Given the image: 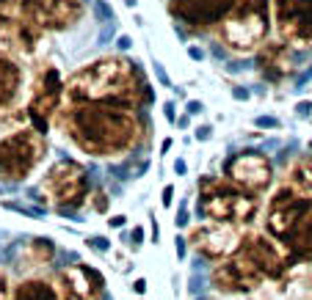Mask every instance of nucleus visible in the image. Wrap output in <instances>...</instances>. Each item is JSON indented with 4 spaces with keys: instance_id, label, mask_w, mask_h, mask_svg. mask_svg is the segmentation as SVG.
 Segmentation results:
<instances>
[{
    "instance_id": "9b49d317",
    "label": "nucleus",
    "mask_w": 312,
    "mask_h": 300,
    "mask_svg": "<svg viewBox=\"0 0 312 300\" xmlns=\"http://www.w3.org/2000/svg\"><path fill=\"white\" fill-rule=\"evenodd\" d=\"M210 284L224 295H252L266 284V276L243 254H232L215 262L213 272H210Z\"/></svg>"
},
{
    "instance_id": "f8f14e48",
    "label": "nucleus",
    "mask_w": 312,
    "mask_h": 300,
    "mask_svg": "<svg viewBox=\"0 0 312 300\" xmlns=\"http://www.w3.org/2000/svg\"><path fill=\"white\" fill-rule=\"evenodd\" d=\"M188 242L199 256L210 259V262H221V259L238 254L243 242V231L241 226H232V223L205 221L199 226H194V231L188 234Z\"/></svg>"
},
{
    "instance_id": "4be33fe9",
    "label": "nucleus",
    "mask_w": 312,
    "mask_h": 300,
    "mask_svg": "<svg viewBox=\"0 0 312 300\" xmlns=\"http://www.w3.org/2000/svg\"><path fill=\"white\" fill-rule=\"evenodd\" d=\"M284 185L312 199V154H304L290 162L287 174H284Z\"/></svg>"
},
{
    "instance_id": "dca6fc26",
    "label": "nucleus",
    "mask_w": 312,
    "mask_h": 300,
    "mask_svg": "<svg viewBox=\"0 0 312 300\" xmlns=\"http://www.w3.org/2000/svg\"><path fill=\"white\" fill-rule=\"evenodd\" d=\"M238 3L241 0H172L169 9H172V14L177 19H182L185 25L210 28V25H219Z\"/></svg>"
},
{
    "instance_id": "473e14b6",
    "label": "nucleus",
    "mask_w": 312,
    "mask_h": 300,
    "mask_svg": "<svg viewBox=\"0 0 312 300\" xmlns=\"http://www.w3.org/2000/svg\"><path fill=\"white\" fill-rule=\"evenodd\" d=\"M141 242H144V229H141V226H135V229L130 231V245H133V248H138Z\"/></svg>"
},
{
    "instance_id": "49530a36",
    "label": "nucleus",
    "mask_w": 312,
    "mask_h": 300,
    "mask_svg": "<svg viewBox=\"0 0 312 300\" xmlns=\"http://www.w3.org/2000/svg\"><path fill=\"white\" fill-rule=\"evenodd\" d=\"M158 237H160V229H158V223L152 221V242H158Z\"/></svg>"
},
{
    "instance_id": "f3484780",
    "label": "nucleus",
    "mask_w": 312,
    "mask_h": 300,
    "mask_svg": "<svg viewBox=\"0 0 312 300\" xmlns=\"http://www.w3.org/2000/svg\"><path fill=\"white\" fill-rule=\"evenodd\" d=\"M39 47V31L25 19H14L9 14H0V56L22 58L33 56Z\"/></svg>"
},
{
    "instance_id": "c85d7f7f",
    "label": "nucleus",
    "mask_w": 312,
    "mask_h": 300,
    "mask_svg": "<svg viewBox=\"0 0 312 300\" xmlns=\"http://www.w3.org/2000/svg\"><path fill=\"white\" fill-rule=\"evenodd\" d=\"M296 116H301V119H309V116H312V102H309V99H301V102H298V105H296Z\"/></svg>"
},
{
    "instance_id": "a211bd4d",
    "label": "nucleus",
    "mask_w": 312,
    "mask_h": 300,
    "mask_svg": "<svg viewBox=\"0 0 312 300\" xmlns=\"http://www.w3.org/2000/svg\"><path fill=\"white\" fill-rule=\"evenodd\" d=\"M257 69L271 83H284L293 74V50L287 42H266L257 52Z\"/></svg>"
},
{
    "instance_id": "5701e85b",
    "label": "nucleus",
    "mask_w": 312,
    "mask_h": 300,
    "mask_svg": "<svg viewBox=\"0 0 312 300\" xmlns=\"http://www.w3.org/2000/svg\"><path fill=\"white\" fill-rule=\"evenodd\" d=\"M22 127H31L25 107L11 105V107H3V111H0V141H3L6 135L17 132V129H22Z\"/></svg>"
},
{
    "instance_id": "1a4fd4ad",
    "label": "nucleus",
    "mask_w": 312,
    "mask_h": 300,
    "mask_svg": "<svg viewBox=\"0 0 312 300\" xmlns=\"http://www.w3.org/2000/svg\"><path fill=\"white\" fill-rule=\"evenodd\" d=\"M19 11L36 31H66L86 14V0H19Z\"/></svg>"
},
{
    "instance_id": "f704fd0d",
    "label": "nucleus",
    "mask_w": 312,
    "mask_h": 300,
    "mask_svg": "<svg viewBox=\"0 0 312 300\" xmlns=\"http://www.w3.org/2000/svg\"><path fill=\"white\" fill-rule=\"evenodd\" d=\"M116 47H119L122 52H127V50H130V47H133V39L127 36V33H122V36L116 39Z\"/></svg>"
},
{
    "instance_id": "09e8293b",
    "label": "nucleus",
    "mask_w": 312,
    "mask_h": 300,
    "mask_svg": "<svg viewBox=\"0 0 312 300\" xmlns=\"http://www.w3.org/2000/svg\"><path fill=\"white\" fill-rule=\"evenodd\" d=\"M307 281H309V286H312V267H309V276H307Z\"/></svg>"
},
{
    "instance_id": "cd10ccee",
    "label": "nucleus",
    "mask_w": 312,
    "mask_h": 300,
    "mask_svg": "<svg viewBox=\"0 0 312 300\" xmlns=\"http://www.w3.org/2000/svg\"><path fill=\"white\" fill-rule=\"evenodd\" d=\"M86 245H89V248H94V251H108V248H111V245H108V240H105V237H89V240H86Z\"/></svg>"
},
{
    "instance_id": "58836bf2",
    "label": "nucleus",
    "mask_w": 312,
    "mask_h": 300,
    "mask_svg": "<svg viewBox=\"0 0 312 300\" xmlns=\"http://www.w3.org/2000/svg\"><path fill=\"white\" fill-rule=\"evenodd\" d=\"M205 107H202V102L199 99H191L188 102V116H196V113H202Z\"/></svg>"
},
{
    "instance_id": "423d86ee",
    "label": "nucleus",
    "mask_w": 312,
    "mask_h": 300,
    "mask_svg": "<svg viewBox=\"0 0 312 300\" xmlns=\"http://www.w3.org/2000/svg\"><path fill=\"white\" fill-rule=\"evenodd\" d=\"M39 190L44 193V201L53 204L58 212H75L91 196L89 171L75 160H58L44 171Z\"/></svg>"
},
{
    "instance_id": "0eeeda50",
    "label": "nucleus",
    "mask_w": 312,
    "mask_h": 300,
    "mask_svg": "<svg viewBox=\"0 0 312 300\" xmlns=\"http://www.w3.org/2000/svg\"><path fill=\"white\" fill-rule=\"evenodd\" d=\"M61 99H64V77H61L56 64H42V69L36 72L31 86V97H28V121L33 129L47 132L50 121L56 119V113L61 111Z\"/></svg>"
},
{
    "instance_id": "6e6552de",
    "label": "nucleus",
    "mask_w": 312,
    "mask_h": 300,
    "mask_svg": "<svg viewBox=\"0 0 312 300\" xmlns=\"http://www.w3.org/2000/svg\"><path fill=\"white\" fill-rule=\"evenodd\" d=\"M224 176L235 187L252 196H262L274 185V162L268 160V154L257 152V149H243L224 160Z\"/></svg>"
},
{
    "instance_id": "c9c22d12",
    "label": "nucleus",
    "mask_w": 312,
    "mask_h": 300,
    "mask_svg": "<svg viewBox=\"0 0 312 300\" xmlns=\"http://www.w3.org/2000/svg\"><path fill=\"white\" fill-rule=\"evenodd\" d=\"M11 297V289H9V281L0 276V300H9Z\"/></svg>"
},
{
    "instance_id": "79ce46f5",
    "label": "nucleus",
    "mask_w": 312,
    "mask_h": 300,
    "mask_svg": "<svg viewBox=\"0 0 312 300\" xmlns=\"http://www.w3.org/2000/svg\"><path fill=\"white\" fill-rule=\"evenodd\" d=\"M174 223H177V229H180V226H185V223H188V212H185V209H182V212H177V217H174Z\"/></svg>"
},
{
    "instance_id": "f03ea898",
    "label": "nucleus",
    "mask_w": 312,
    "mask_h": 300,
    "mask_svg": "<svg viewBox=\"0 0 312 300\" xmlns=\"http://www.w3.org/2000/svg\"><path fill=\"white\" fill-rule=\"evenodd\" d=\"M64 97L69 102H111L135 111L152 102V88L144 80L138 61L105 56L75 72L64 83Z\"/></svg>"
},
{
    "instance_id": "393cba45",
    "label": "nucleus",
    "mask_w": 312,
    "mask_h": 300,
    "mask_svg": "<svg viewBox=\"0 0 312 300\" xmlns=\"http://www.w3.org/2000/svg\"><path fill=\"white\" fill-rule=\"evenodd\" d=\"M89 204H91V209H94V212L105 215V212H108V193H105L103 187H100V190H94V193L89 196Z\"/></svg>"
},
{
    "instance_id": "e433bc0d",
    "label": "nucleus",
    "mask_w": 312,
    "mask_h": 300,
    "mask_svg": "<svg viewBox=\"0 0 312 300\" xmlns=\"http://www.w3.org/2000/svg\"><path fill=\"white\" fill-rule=\"evenodd\" d=\"M172 201H174V187L166 185L163 187V207H172Z\"/></svg>"
},
{
    "instance_id": "c03bdc74",
    "label": "nucleus",
    "mask_w": 312,
    "mask_h": 300,
    "mask_svg": "<svg viewBox=\"0 0 312 300\" xmlns=\"http://www.w3.org/2000/svg\"><path fill=\"white\" fill-rule=\"evenodd\" d=\"M174 171H177L180 176H182V174H185V171H188V166H185V160H177V162H174Z\"/></svg>"
},
{
    "instance_id": "4468645a",
    "label": "nucleus",
    "mask_w": 312,
    "mask_h": 300,
    "mask_svg": "<svg viewBox=\"0 0 312 300\" xmlns=\"http://www.w3.org/2000/svg\"><path fill=\"white\" fill-rule=\"evenodd\" d=\"M282 42L290 47H312V0H271Z\"/></svg>"
},
{
    "instance_id": "603ef678",
    "label": "nucleus",
    "mask_w": 312,
    "mask_h": 300,
    "mask_svg": "<svg viewBox=\"0 0 312 300\" xmlns=\"http://www.w3.org/2000/svg\"><path fill=\"white\" fill-rule=\"evenodd\" d=\"M0 3H6V0H0Z\"/></svg>"
},
{
    "instance_id": "ea45409f",
    "label": "nucleus",
    "mask_w": 312,
    "mask_h": 300,
    "mask_svg": "<svg viewBox=\"0 0 312 300\" xmlns=\"http://www.w3.org/2000/svg\"><path fill=\"white\" fill-rule=\"evenodd\" d=\"M108 226H111V229H122V226H125V215H113V217H108Z\"/></svg>"
},
{
    "instance_id": "412c9836",
    "label": "nucleus",
    "mask_w": 312,
    "mask_h": 300,
    "mask_svg": "<svg viewBox=\"0 0 312 300\" xmlns=\"http://www.w3.org/2000/svg\"><path fill=\"white\" fill-rule=\"evenodd\" d=\"M9 300H61L58 289L53 281L47 278H39V276H31V278H22L14 292H11Z\"/></svg>"
},
{
    "instance_id": "aec40b11",
    "label": "nucleus",
    "mask_w": 312,
    "mask_h": 300,
    "mask_svg": "<svg viewBox=\"0 0 312 300\" xmlns=\"http://www.w3.org/2000/svg\"><path fill=\"white\" fill-rule=\"evenodd\" d=\"M22 91V66L17 64V58L0 56V111L11 107Z\"/></svg>"
},
{
    "instance_id": "4c0bfd02",
    "label": "nucleus",
    "mask_w": 312,
    "mask_h": 300,
    "mask_svg": "<svg viewBox=\"0 0 312 300\" xmlns=\"http://www.w3.org/2000/svg\"><path fill=\"white\" fill-rule=\"evenodd\" d=\"M188 56H191L194 61H202V58H205V50H202V47H196V44H191V47H188Z\"/></svg>"
},
{
    "instance_id": "de8ad7c7",
    "label": "nucleus",
    "mask_w": 312,
    "mask_h": 300,
    "mask_svg": "<svg viewBox=\"0 0 312 300\" xmlns=\"http://www.w3.org/2000/svg\"><path fill=\"white\" fill-rule=\"evenodd\" d=\"M177 124H180V127H188V124H191V116H180Z\"/></svg>"
},
{
    "instance_id": "a878e982",
    "label": "nucleus",
    "mask_w": 312,
    "mask_h": 300,
    "mask_svg": "<svg viewBox=\"0 0 312 300\" xmlns=\"http://www.w3.org/2000/svg\"><path fill=\"white\" fill-rule=\"evenodd\" d=\"M254 124H257V127H262V129H276V127L282 124V121L276 119V116H257Z\"/></svg>"
},
{
    "instance_id": "6ab92c4d",
    "label": "nucleus",
    "mask_w": 312,
    "mask_h": 300,
    "mask_svg": "<svg viewBox=\"0 0 312 300\" xmlns=\"http://www.w3.org/2000/svg\"><path fill=\"white\" fill-rule=\"evenodd\" d=\"M282 248L287 251L290 264H312V209L287 231Z\"/></svg>"
},
{
    "instance_id": "864d4df0",
    "label": "nucleus",
    "mask_w": 312,
    "mask_h": 300,
    "mask_svg": "<svg viewBox=\"0 0 312 300\" xmlns=\"http://www.w3.org/2000/svg\"><path fill=\"white\" fill-rule=\"evenodd\" d=\"M309 300H312V297H309Z\"/></svg>"
},
{
    "instance_id": "7ed1b4c3",
    "label": "nucleus",
    "mask_w": 312,
    "mask_h": 300,
    "mask_svg": "<svg viewBox=\"0 0 312 300\" xmlns=\"http://www.w3.org/2000/svg\"><path fill=\"white\" fill-rule=\"evenodd\" d=\"M257 209H260L257 196L235 187L227 176L207 174L199 179V215H205L207 221L243 226L254 221Z\"/></svg>"
},
{
    "instance_id": "9d476101",
    "label": "nucleus",
    "mask_w": 312,
    "mask_h": 300,
    "mask_svg": "<svg viewBox=\"0 0 312 300\" xmlns=\"http://www.w3.org/2000/svg\"><path fill=\"white\" fill-rule=\"evenodd\" d=\"M312 209V199L298 190L282 185L274 196L268 199V207H266V234L274 237V240H284L287 231L301 221Z\"/></svg>"
},
{
    "instance_id": "bb28decb",
    "label": "nucleus",
    "mask_w": 312,
    "mask_h": 300,
    "mask_svg": "<svg viewBox=\"0 0 312 300\" xmlns=\"http://www.w3.org/2000/svg\"><path fill=\"white\" fill-rule=\"evenodd\" d=\"M94 9H97V11H100V17L108 19V22H113V19H116V14H113V11L108 9V3H105V0H94Z\"/></svg>"
},
{
    "instance_id": "20e7f679",
    "label": "nucleus",
    "mask_w": 312,
    "mask_h": 300,
    "mask_svg": "<svg viewBox=\"0 0 312 300\" xmlns=\"http://www.w3.org/2000/svg\"><path fill=\"white\" fill-rule=\"evenodd\" d=\"M271 31V0H241L219 22L221 42L232 52H252L266 44Z\"/></svg>"
},
{
    "instance_id": "37998d69",
    "label": "nucleus",
    "mask_w": 312,
    "mask_h": 300,
    "mask_svg": "<svg viewBox=\"0 0 312 300\" xmlns=\"http://www.w3.org/2000/svg\"><path fill=\"white\" fill-rule=\"evenodd\" d=\"M185 242H188V240H182V237H177V256H180V259L185 256Z\"/></svg>"
},
{
    "instance_id": "f257e3e1",
    "label": "nucleus",
    "mask_w": 312,
    "mask_h": 300,
    "mask_svg": "<svg viewBox=\"0 0 312 300\" xmlns=\"http://www.w3.org/2000/svg\"><path fill=\"white\" fill-rule=\"evenodd\" d=\"M56 119L75 146L91 157H125L144 138L141 116L111 102H69Z\"/></svg>"
},
{
    "instance_id": "72a5a7b5",
    "label": "nucleus",
    "mask_w": 312,
    "mask_h": 300,
    "mask_svg": "<svg viewBox=\"0 0 312 300\" xmlns=\"http://www.w3.org/2000/svg\"><path fill=\"white\" fill-rule=\"evenodd\" d=\"M155 74H158V80H160V86H172V80H169V74H166V69L155 61Z\"/></svg>"
},
{
    "instance_id": "ddd939ff",
    "label": "nucleus",
    "mask_w": 312,
    "mask_h": 300,
    "mask_svg": "<svg viewBox=\"0 0 312 300\" xmlns=\"http://www.w3.org/2000/svg\"><path fill=\"white\" fill-rule=\"evenodd\" d=\"M238 254L246 256L249 262L266 276V281H279V278H284L287 270L293 267L287 251L282 248V242L268 237V234H243Z\"/></svg>"
},
{
    "instance_id": "a19ab883",
    "label": "nucleus",
    "mask_w": 312,
    "mask_h": 300,
    "mask_svg": "<svg viewBox=\"0 0 312 300\" xmlns=\"http://www.w3.org/2000/svg\"><path fill=\"white\" fill-rule=\"evenodd\" d=\"M133 292H138V295H144V292H147V281H144V278H135V281H133Z\"/></svg>"
},
{
    "instance_id": "7c9ffc66",
    "label": "nucleus",
    "mask_w": 312,
    "mask_h": 300,
    "mask_svg": "<svg viewBox=\"0 0 312 300\" xmlns=\"http://www.w3.org/2000/svg\"><path fill=\"white\" fill-rule=\"evenodd\" d=\"M232 97L238 99V102H249L252 91H249V88H243V86H232Z\"/></svg>"
},
{
    "instance_id": "b1692460",
    "label": "nucleus",
    "mask_w": 312,
    "mask_h": 300,
    "mask_svg": "<svg viewBox=\"0 0 312 300\" xmlns=\"http://www.w3.org/2000/svg\"><path fill=\"white\" fill-rule=\"evenodd\" d=\"M25 254H28L31 264H50L53 256H56V245L47 237H33L28 242V248H25Z\"/></svg>"
},
{
    "instance_id": "3c124183",
    "label": "nucleus",
    "mask_w": 312,
    "mask_h": 300,
    "mask_svg": "<svg viewBox=\"0 0 312 300\" xmlns=\"http://www.w3.org/2000/svg\"><path fill=\"white\" fill-rule=\"evenodd\" d=\"M309 152H312V141H309Z\"/></svg>"
},
{
    "instance_id": "2eb2a0df",
    "label": "nucleus",
    "mask_w": 312,
    "mask_h": 300,
    "mask_svg": "<svg viewBox=\"0 0 312 300\" xmlns=\"http://www.w3.org/2000/svg\"><path fill=\"white\" fill-rule=\"evenodd\" d=\"M53 284L61 300H103L105 295V278L100 276V270L80 262L58 267Z\"/></svg>"
},
{
    "instance_id": "39448f33",
    "label": "nucleus",
    "mask_w": 312,
    "mask_h": 300,
    "mask_svg": "<svg viewBox=\"0 0 312 300\" xmlns=\"http://www.w3.org/2000/svg\"><path fill=\"white\" fill-rule=\"evenodd\" d=\"M47 157V138L39 129L22 127L0 141V182H25Z\"/></svg>"
},
{
    "instance_id": "2f4dec72",
    "label": "nucleus",
    "mask_w": 312,
    "mask_h": 300,
    "mask_svg": "<svg viewBox=\"0 0 312 300\" xmlns=\"http://www.w3.org/2000/svg\"><path fill=\"white\" fill-rule=\"evenodd\" d=\"M163 116L169 124H177V111H174V102H166L163 105Z\"/></svg>"
},
{
    "instance_id": "c756f323",
    "label": "nucleus",
    "mask_w": 312,
    "mask_h": 300,
    "mask_svg": "<svg viewBox=\"0 0 312 300\" xmlns=\"http://www.w3.org/2000/svg\"><path fill=\"white\" fill-rule=\"evenodd\" d=\"M196 141H210V138H213V127H210V124H202V127H196Z\"/></svg>"
},
{
    "instance_id": "8fccbe9b",
    "label": "nucleus",
    "mask_w": 312,
    "mask_h": 300,
    "mask_svg": "<svg viewBox=\"0 0 312 300\" xmlns=\"http://www.w3.org/2000/svg\"><path fill=\"white\" fill-rule=\"evenodd\" d=\"M125 3H127V6H130V9H133V6H135V0H125Z\"/></svg>"
},
{
    "instance_id": "a18cd8bd",
    "label": "nucleus",
    "mask_w": 312,
    "mask_h": 300,
    "mask_svg": "<svg viewBox=\"0 0 312 300\" xmlns=\"http://www.w3.org/2000/svg\"><path fill=\"white\" fill-rule=\"evenodd\" d=\"M169 149H172V138H166L163 143H160V154H166Z\"/></svg>"
}]
</instances>
